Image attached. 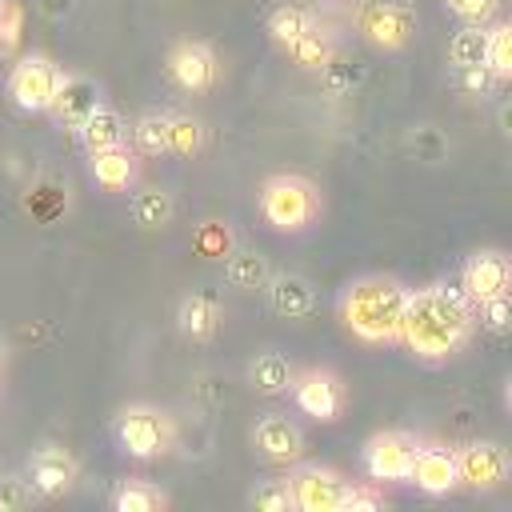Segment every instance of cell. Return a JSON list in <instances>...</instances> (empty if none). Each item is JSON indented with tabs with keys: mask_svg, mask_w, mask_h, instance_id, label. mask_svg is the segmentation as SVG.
Here are the masks:
<instances>
[{
	"mask_svg": "<svg viewBox=\"0 0 512 512\" xmlns=\"http://www.w3.org/2000/svg\"><path fill=\"white\" fill-rule=\"evenodd\" d=\"M488 68L500 84H512V20L488 28Z\"/></svg>",
	"mask_w": 512,
	"mask_h": 512,
	"instance_id": "obj_30",
	"label": "cell"
},
{
	"mask_svg": "<svg viewBox=\"0 0 512 512\" xmlns=\"http://www.w3.org/2000/svg\"><path fill=\"white\" fill-rule=\"evenodd\" d=\"M408 296H412V288L404 280L384 276V272H368V276H356L344 284V292L336 300V316H340L344 332L368 348L400 344Z\"/></svg>",
	"mask_w": 512,
	"mask_h": 512,
	"instance_id": "obj_2",
	"label": "cell"
},
{
	"mask_svg": "<svg viewBox=\"0 0 512 512\" xmlns=\"http://www.w3.org/2000/svg\"><path fill=\"white\" fill-rule=\"evenodd\" d=\"M80 476V460L64 444H40L28 460V480L36 488V500H60L72 492Z\"/></svg>",
	"mask_w": 512,
	"mask_h": 512,
	"instance_id": "obj_14",
	"label": "cell"
},
{
	"mask_svg": "<svg viewBox=\"0 0 512 512\" xmlns=\"http://www.w3.org/2000/svg\"><path fill=\"white\" fill-rule=\"evenodd\" d=\"M416 452H420V436H412L404 428H384L364 440L360 464H364L368 480H376V484H408Z\"/></svg>",
	"mask_w": 512,
	"mask_h": 512,
	"instance_id": "obj_6",
	"label": "cell"
},
{
	"mask_svg": "<svg viewBox=\"0 0 512 512\" xmlns=\"http://www.w3.org/2000/svg\"><path fill=\"white\" fill-rule=\"evenodd\" d=\"M132 148L140 156H168L172 140H168V112H144L132 120Z\"/></svg>",
	"mask_w": 512,
	"mask_h": 512,
	"instance_id": "obj_27",
	"label": "cell"
},
{
	"mask_svg": "<svg viewBox=\"0 0 512 512\" xmlns=\"http://www.w3.org/2000/svg\"><path fill=\"white\" fill-rule=\"evenodd\" d=\"M248 504L256 512H296V496H292V480L288 476H272V480H260L248 496Z\"/></svg>",
	"mask_w": 512,
	"mask_h": 512,
	"instance_id": "obj_29",
	"label": "cell"
},
{
	"mask_svg": "<svg viewBox=\"0 0 512 512\" xmlns=\"http://www.w3.org/2000/svg\"><path fill=\"white\" fill-rule=\"evenodd\" d=\"M88 176L100 192H128L140 180V152L128 148V144L88 152Z\"/></svg>",
	"mask_w": 512,
	"mask_h": 512,
	"instance_id": "obj_17",
	"label": "cell"
},
{
	"mask_svg": "<svg viewBox=\"0 0 512 512\" xmlns=\"http://www.w3.org/2000/svg\"><path fill=\"white\" fill-rule=\"evenodd\" d=\"M380 508H384V492L376 480H368V484H348L340 512H380Z\"/></svg>",
	"mask_w": 512,
	"mask_h": 512,
	"instance_id": "obj_36",
	"label": "cell"
},
{
	"mask_svg": "<svg viewBox=\"0 0 512 512\" xmlns=\"http://www.w3.org/2000/svg\"><path fill=\"white\" fill-rule=\"evenodd\" d=\"M292 480V496H296V512H340L344 496H348V476H340L336 468L324 464H300L288 472Z\"/></svg>",
	"mask_w": 512,
	"mask_h": 512,
	"instance_id": "obj_11",
	"label": "cell"
},
{
	"mask_svg": "<svg viewBox=\"0 0 512 512\" xmlns=\"http://www.w3.org/2000/svg\"><path fill=\"white\" fill-rule=\"evenodd\" d=\"M248 440H252L256 456L268 464H296L304 456V428L296 420H288L284 412H264L252 424Z\"/></svg>",
	"mask_w": 512,
	"mask_h": 512,
	"instance_id": "obj_15",
	"label": "cell"
},
{
	"mask_svg": "<svg viewBox=\"0 0 512 512\" xmlns=\"http://www.w3.org/2000/svg\"><path fill=\"white\" fill-rule=\"evenodd\" d=\"M288 396H292V404H296L304 416H312L316 424H336V420L344 416V408H348V384L340 380V372H332V368H324V364L296 372Z\"/></svg>",
	"mask_w": 512,
	"mask_h": 512,
	"instance_id": "obj_8",
	"label": "cell"
},
{
	"mask_svg": "<svg viewBox=\"0 0 512 512\" xmlns=\"http://www.w3.org/2000/svg\"><path fill=\"white\" fill-rule=\"evenodd\" d=\"M264 296H268V308L288 320H300L316 308V288L300 272H272V280L264 284Z\"/></svg>",
	"mask_w": 512,
	"mask_h": 512,
	"instance_id": "obj_18",
	"label": "cell"
},
{
	"mask_svg": "<svg viewBox=\"0 0 512 512\" xmlns=\"http://www.w3.org/2000/svg\"><path fill=\"white\" fill-rule=\"evenodd\" d=\"M476 332V304L460 284H424L412 288L408 308H404V328L400 344L424 360V364H444L468 348Z\"/></svg>",
	"mask_w": 512,
	"mask_h": 512,
	"instance_id": "obj_1",
	"label": "cell"
},
{
	"mask_svg": "<svg viewBox=\"0 0 512 512\" xmlns=\"http://www.w3.org/2000/svg\"><path fill=\"white\" fill-rule=\"evenodd\" d=\"M4 356H8V348H4V340H0V368H4Z\"/></svg>",
	"mask_w": 512,
	"mask_h": 512,
	"instance_id": "obj_42",
	"label": "cell"
},
{
	"mask_svg": "<svg viewBox=\"0 0 512 512\" xmlns=\"http://www.w3.org/2000/svg\"><path fill=\"white\" fill-rule=\"evenodd\" d=\"M168 504H172L168 492L160 484L144 480V476H124L112 488V508L116 512H164Z\"/></svg>",
	"mask_w": 512,
	"mask_h": 512,
	"instance_id": "obj_22",
	"label": "cell"
},
{
	"mask_svg": "<svg viewBox=\"0 0 512 512\" xmlns=\"http://www.w3.org/2000/svg\"><path fill=\"white\" fill-rule=\"evenodd\" d=\"M168 140H172V156H196L204 148V128L188 112H168Z\"/></svg>",
	"mask_w": 512,
	"mask_h": 512,
	"instance_id": "obj_31",
	"label": "cell"
},
{
	"mask_svg": "<svg viewBox=\"0 0 512 512\" xmlns=\"http://www.w3.org/2000/svg\"><path fill=\"white\" fill-rule=\"evenodd\" d=\"M128 212H132V220H136L140 228L152 232V228L172 224L176 200H172V192H164V188H136L132 200H128Z\"/></svg>",
	"mask_w": 512,
	"mask_h": 512,
	"instance_id": "obj_25",
	"label": "cell"
},
{
	"mask_svg": "<svg viewBox=\"0 0 512 512\" xmlns=\"http://www.w3.org/2000/svg\"><path fill=\"white\" fill-rule=\"evenodd\" d=\"M36 500V488L32 480H20V476H0V512H20Z\"/></svg>",
	"mask_w": 512,
	"mask_h": 512,
	"instance_id": "obj_35",
	"label": "cell"
},
{
	"mask_svg": "<svg viewBox=\"0 0 512 512\" xmlns=\"http://www.w3.org/2000/svg\"><path fill=\"white\" fill-rule=\"evenodd\" d=\"M208 224H212V228L200 236V248H204V252H216V256H228V228H220L216 220H208Z\"/></svg>",
	"mask_w": 512,
	"mask_h": 512,
	"instance_id": "obj_38",
	"label": "cell"
},
{
	"mask_svg": "<svg viewBox=\"0 0 512 512\" xmlns=\"http://www.w3.org/2000/svg\"><path fill=\"white\" fill-rule=\"evenodd\" d=\"M64 84V68L44 52H24L12 60L4 92L20 112H52Z\"/></svg>",
	"mask_w": 512,
	"mask_h": 512,
	"instance_id": "obj_5",
	"label": "cell"
},
{
	"mask_svg": "<svg viewBox=\"0 0 512 512\" xmlns=\"http://www.w3.org/2000/svg\"><path fill=\"white\" fill-rule=\"evenodd\" d=\"M408 484L432 500L452 496L460 488V464H456V448L440 444V440H420V452L412 460Z\"/></svg>",
	"mask_w": 512,
	"mask_h": 512,
	"instance_id": "obj_12",
	"label": "cell"
},
{
	"mask_svg": "<svg viewBox=\"0 0 512 512\" xmlns=\"http://www.w3.org/2000/svg\"><path fill=\"white\" fill-rule=\"evenodd\" d=\"M356 32L376 52H400L416 36V8L404 0H368L356 12Z\"/></svg>",
	"mask_w": 512,
	"mask_h": 512,
	"instance_id": "obj_7",
	"label": "cell"
},
{
	"mask_svg": "<svg viewBox=\"0 0 512 512\" xmlns=\"http://www.w3.org/2000/svg\"><path fill=\"white\" fill-rule=\"evenodd\" d=\"M164 72L180 92H208L220 80V56L204 40H180L168 48Z\"/></svg>",
	"mask_w": 512,
	"mask_h": 512,
	"instance_id": "obj_10",
	"label": "cell"
},
{
	"mask_svg": "<svg viewBox=\"0 0 512 512\" xmlns=\"http://www.w3.org/2000/svg\"><path fill=\"white\" fill-rule=\"evenodd\" d=\"M36 8L48 16V20H64L72 12V0H36Z\"/></svg>",
	"mask_w": 512,
	"mask_h": 512,
	"instance_id": "obj_39",
	"label": "cell"
},
{
	"mask_svg": "<svg viewBox=\"0 0 512 512\" xmlns=\"http://www.w3.org/2000/svg\"><path fill=\"white\" fill-rule=\"evenodd\" d=\"M448 64L456 72L488 64V24H460L448 40Z\"/></svg>",
	"mask_w": 512,
	"mask_h": 512,
	"instance_id": "obj_24",
	"label": "cell"
},
{
	"mask_svg": "<svg viewBox=\"0 0 512 512\" xmlns=\"http://www.w3.org/2000/svg\"><path fill=\"white\" fill-rule=\"evenodd\" d=\"M176 420L156 404H124L116 412V444L132 460H160L176 448Z\"/></svg>",
	"mask_w": 512,
	"mask_h": 512,
	"instance_id": "obj_4",
	"label": "cell"
},
{
	"mask_svg": "<svg viewBox=\"0 0 512 512\" xmlns=\"http://www.w3.org/2000/svg\"><path fill=\"white\" fill-rule=\"evenodd\" d=\"M504 404H508V412H512V376L504 380Z\"/></svg>",
	"mask_w": 512,
	"mask_h": 512,
	"instance_id": "obj_41",
	"label": "cell"
},
{
	"mask_svg": "<svg viewBox=\"0 0 512 512\" xmlns=\"http://www.w3.org/2000/svg\"><path fill=\"white\" fill-rule=\"evenodd\" d=\"M220 304L212 300V296H204V292H192V296H184L180 300V308H176V328H180V336L184 340H212L216 336V328H220Z\"/></svg>",
	"mask_w": 512,
	"mask_h": 512,
	"instance_id": "obj_21",
	"label": "cell"
},
{
	"mask_svg": "<svg viewBox=\"0 0 512 512\" xmlns=\"http://www.w3.org/2000/svg\"><path fill=\"white\" fill-rule=\"evenodd\" d=\"M292 380H296V368L288 364L284 352L264 348L248 360V384L256 396H284V392H292Z\"/></svg>",
	"mask_w": 512,
	"mask_h": 512,
	"instance_id": "obj_19",
	"label": "cell"
},
{
	"mask_svg": "<svg viewBox=\"0 0 512 512\" xmlns=\"http://www.w3.org/2000/svg\"><path fill=\"white\" fill-rule=\"evenodd\" d=\"M460 288L468 292L472 304L512 292V256L504 248H476L468 252L464 268H460Z\"/></svg>",
	"mask_w": 512,
	"mask_h": 512,
	"instance_id": "obj_13",
	"label": "cell"
},
{
	"mask_svg": "<svg viewBox=\"0 0 512 512\" xmlns=\"http://www.w3.org/2000/svg\"><path fill=\"white\" fill-rule=\"evenodd\" d=\"M456 76H460V88H464V92H488L492 84H500L488 64H480V68H460Z\"/></svg>",
	"mask_w": 512,
	"mask_h": 512,
	"instance_id": "obj_37",
	"label": "cell"
},
{
	"mask_svg": "<svg viewBox=\"0 0 512 512\" xmlns=\"http://www.w3.org/2000/svg\"><path fill=\"white\" fill-rule=\"evenodd\" d=\"M456 464H460V488L488 496L496 488L508 484L512 476V452L496 440H468L456 448Z\"/></svg>",
	"mask_w": 512,
	"mask_h": 512,
	"instance_id": "obj_9",
	"label": "cell"
},
{
	"mask_svg": "<svg viewBox=\"0 0 512 512\" xmlns=\"http://www.w3.org/2000/svg\"><path fill=\"white\" fill-rule=\"evenodd\" d=\"M100 104H104V100H100V84H96L92 76H84V72H64V84H60V96H56V104H52V116L60 120V128L80 132L84 120H88Z\"/></svg>",
	"mask_w": 512,
	"mask_h": 512,
	"instance_id": "obj_16",
	"label": "cell"
},
{
	"mask_svg": "<svg viewBox=\"0 0 512 512\" xmlns=\"http://www.w3.org/2000/svg\"><path fill=\"white\" fill-rule=\"evenodd\" d=\"M500 128H504V136L512 140V104H504V108H500Z\"/></svg>",
	"mask_w": 512,
	"mask_h": 512,
	"instance_id": "obj_40",
	"label": "cell"
},
{
	"mask_svg": "<svg viewBox=\"0 0 512 512\" xmlns=\"http://www.w3.org/2000/svg\"><path fill=\"white\" fill-rule=\"evenodd\" d=\"M476 328L492 332V336H508L512 332V292L488 296L476 304Z\"/></svg>",
	"mask_w": 512,
	"mask_h": 512,
	"instance_id": "obj_32",
	"label": "cell"
},
{
	"mask_svg": "<svg viewBox=\"0 0 512 512\" xmlns=\"http://www.w3.org/2000/svg\"><path fill=\"white\" fill-rule=\"evenodd\" d=\"M80 136V144H84V152H104V148H116V144H128V136H132V124L112 108V104H100L88 120H84V128L76 132Z\"/></svg>",
	"mask_w": 512,
	"mask_h": 512,
	"instance_id": "obj_20",
	"label": "cell"
},
{
	"mask_svg": "<svg viewBox=\"0 0 512 512\" xmlns=\"http://www.w3.org/2000/svg\"><path fill=\"white\" fill-rule=\"evenodd\" d=\"M312 28H316V16H312L308 8H300V4H280V8L268 16V36H272V44L284 48V52H292V44H296L300 36H308Z\"/></svg>",
	"mask_w": 512,
	"mask_h": 512,
	"instance_id": "obj_26",
	"label": "cell"
},
{
	"mask_svg": "<svg viewBox=\"0 0 512 512\" xmlns=\"http://www.w3.org/2000/svg\"><path fill=\"white\" fill-rule=\"evenodd\" d=\"M460 24H492L504 0H440Z\"/></svg>",
	"mask_w": 512,
	"mask_h": 512,
	"instance_id": "obj_34",
	"label": "cell"
},
{
	"mask_svg": "<svg viewBox=\"0 0 512 512\" xmlns=\"http://www.w3.org/2000/svg\"><path fill=\"white\" fill-rule=\"evenodd\" d=\"M20 40H24V4L0 0V60H16Z\"/></svg>",
	"mask_w": 512,
	"mask_h": 512,
	"instance_id": "obj_33",
	"label": "cell"
},
{
	"mask_svg": "<svg viewBox=\"0 0 512 512\" xmlns=\"http://www.w3.org/2000/svg\"><path fill=\"white\" fill-rule=\"evenodd\" d=\"M292 60L300 64V68H332V60H336V44H332V36L324 32V28H312L308 36H300L296 44H292Z\"/></svg>",
	"mask_w": 512,
	"mask_h": 512,
	"instance_id": "obj_28",
	"label": "cell"
},
{
	"mask_svg": "<svg viewBox=\"0 0 512 512\" xmlns=\"http://www.w3.org/2000/svg\"><path fill=\"white\" fill-rule=\"evenodd\" d=\"M224 280L240 292H256L272 280V268H268V256L256 252V248H232L228 260H224Z\"/></svg>",
	"mask_w": 512,
	"mask_h": 512,
	"instance_id": "obj_23",
	"label": "cell"
},
{
	"mask_svg": "<svg viewBox=\"0 0 512 512\" xmlns=\"http://www.w3.org/2000/svg\"><path fill=\"white\" fill-rule=\"evenodd\" d=\"M256 208H260V220L272 232L296 236V232H304L320 216L324 200H320V188L308 176H300V172H272L260 184V192H256Z\"/></svg>",
	"mask_w": 512,
	"mask_h": 512,
	"instance_id": "obj_3",
	"label": "cell"
}]
</instances>
